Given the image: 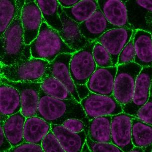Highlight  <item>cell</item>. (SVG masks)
Wrapping results in <instances>:
<instances>
[{
  "label": "cell",
  "mask_w": 152,
  "mask_h": 152,
  "mask_svg": "<svg viewBox=\"0 0 152 152\" xmlns=\"http://www.w3.org/2000/svg\"><path fill=\"white\" fill-rule=\"evenodd\" d=\"M25 1L17 0L16 17L1 36V65H12L29 61L32 58L31 45L25 44L22 20V10Z\"/></svg>",
  "instance_id": "obj_1"
},
{
  "label": "cell",
  "mask_w": 152,
  "mask_h": 152,
  "mask_svg": "<svg viewBox=\"0 0 152 152\" xmlns=\"http://www.w3.org/2000/svg\"><path fill=\"white\" fill-rule=\"evenodd\" d=\"M37 116L51 125H62L67 120H82L86 125V134L88 135L89 121L80 103L76 100H61L53 98L40 89Z\"/></svg>",
  "instance_id": "obj_2"
},
{
  "label": "cell",
  "mask_w": 152,
  "mask_h": 152,
  "mask_svg": "<svg viewBox=\"0 0 152 152\" xmlns=\"http://www.w3.org/2000/svg\"><path fill=\"white\" fill-rule=\"evenodd\" d=\"M30 45L32 58L49 62L60 54H73L76 52L64 42L58 32L49 26L44 18L39 34Z\"/></svg>",
  "instance_id": "obj_3"
},
{
  "label": "cell",
  "mask_w": 152,
  "mask_h": 152,
  "mask_svg": "<svg viewBox=\"0 0 152 152\" xmlns=\"http://www.w3.org/2000/svg\"><path fill=\"white\" fill-rule=\"evenodd\" d=\"M49 62L32 58L12 65H1V77L13 82L42 83Z\"/></svg>",
  "instance_id": "obj_4"
},
{
  "label": "cell",
  "mask_w": 152,
  "mask_h": 152,
  "mask_svg": "<svg viewBox=\"0 0 152 152\" xmlns=\"http://www.w3.org/2000/svg\"><path fill=\"white\" fill-rule=\"evenodd\" d=\"M117 66L113 96L124 106L132 101L137 78L143 67L135 62Z\"/></svg>",
  "instance_id": "obj_5"
},
{
  "label": "cell",
  "mask_w": 152,
  "mask_h": 152,
  "mask_svg": "<svg viewBox=\"0 0 152 152\" xmlns=\"http://www.w3.org/2000/svg\"><path fill=\"white\" fill-rule=\"evenodd\" d=\"M96 42H89L83 48L72 55L69 72L75 84H86L97 68L93 56V49Z\"/></svg>",
  "instance_id": "obj_6"
},
{
  "label": "cell",
  "mask_w": 152,
  "mask_h": 152,
  "mask_svg": "<svg viewBox=\"0 0 152 152\" xmlns=\"http://www.w3.org/2000/svg\"><path fill=\"white\" fill-rule=\"evenodd\" d=\"M80 104L90 121L93 118L112 116L123 112L122 106L113 95L105 96L90 92L80 101Z\"/></svg>",
  "instance_id": "obj_7"
},
{
  "label": "cell",
  "mask_w": 152,
  "mask_h": 152,
  "mask_svg": "<svg viewBox=\"0 0 152 152\" xmlns=\"http://www.w3.org/2000/svg\"><path fill=\"white\" fill-rule=\"evenodd\" d=\"M1 82L12 86L19 90L22 102L21 113L26 118L37 114L42 83L13 82L1 77Z\"/></svg>",
  "instance_id": "obj_8"
},
{
  "label": "cell",
  "mask_w": 152,
  "mask_h": 152,
  "mask_svg": "<svg viewBox=\"0 0 152 152\" xmlns=\"http://www.w3.org/2000/svg\"><path fill=\"white\" fill-rule=\"evenodd\" d=\"M152 81V66L143 67L137 78L132 101L122 106L123 112L136 117L139 110L150 97Z\"/></svg>",
  "instance_id": "obj_9"
},
{
  "label": "cell",
  "mask_w": 152,
  "mask_h": 152,
  "mask_svg": "<svg viewBox=\"0 0 152 152\" xmlns=\"http://www.w3.org/2000/svg\"><path fill=\"white\" fill-rule=\"evenodd\" d=\"M135 117L124 112L112 116L111 143L124 152L134 147L132 140V120Z\"/></svg>",
  "instance_id": "obj_10"
},
{
  "label": "cell",
  "mask_w": 152,
  "mask_h": 152,
  "mask_svg": "<svg viewBox=\"0 0 152 152\" xmlns=\"http://www.w3.org/2000/svg\"><path fill=\"white\" fill-rule=\"evenodd\" d=\"M135 30L129 28H117L109 30L96 40L108 51L114 66L117 65L121 50L129 42Z\"/></svg>",
  "instance_id": "obj_11"
},
{
  "label": "cell",
  "mask_w": 152,
  "mask_h": 152,
  "mask_svg": "<svg viewBox=\"0 0 152 152\" xmlns=\"http://www.w3.org/2000/svg\"><path fill=\"white\" fill-rule=\"evenodd\" d=\"M42 13L36 0H26L22 10L21 20L25 44L30 45L37 37L42 23Z\"/></svg>",
  "instance_id": "obj_12"
},
{
  "label": "cell",
  "mask_w": 152,
  "mask_h": 152,
  "mask_svg": "<svg viewBox=\"0 0 152 152\" xmlns=\"http://www.w3.org/2000/svg\"><path fill=\"white\" fill-rule=\"evenodd\" d=\"M117 70V66L110 67H97L86 83L89 90L96 94L113 95Z\"/></svg>",
  "instance_id": "obj_13"
},
{
  "label": "cell",
  "mask_w": 152,
  "mask_h": 152,
  "mask_svg": "<svg viewBox=\"0 0 152 152\" xmlns=\"http://www.w3.org/2000/svg\"><path fill=\"white\" fill-rule=\"evenodd\" d=\"M72 55L63 53L58 56L54 61L49 62L48 70L51 75L60 81L66 87L76 101L80 103V99L69 72V63Z\"/></svg>",
  "instance_id": "obj_14"
},
{
  "label": "cell",
  "mask_w": 152,
  "mask_h": 152,
  "mask_svg": "<svg viewBox=\"0 0 152 152\" xmlns=\"http://www.w3.org/2000/svg\"><path fill=\"white\" fill-rule=\"evenodd\" d=\"M97 2L98 7L111 25L117 28H133L129 23L127 8L125 1L98 0Z\"/></svg>",
  "instance_id": "obj_15"
},
{
  "label": "cell",
  "mask_w": 152,
  "mask_h": 152,
  "mask_svg": "<svg viewBox=\"0 0 152 152\" xmlns=\"http://www.w3.org/2000/svg\"><path fill=\"white\" fill-rule=\"evenodd\" d=\"M58 14L63 25L62 31L58 32L59 35L68 47L76 51H79L89 42L80 33L79 23L68 17L59 4Z\"/></svg>",
  "instance_id": "obj_16"
},
{
  "label": "cell",
  "mask_w": 152,
  "mask_h": 152,
  "mask_svg": "<svg viewBox=\"0 0 152 152\" xmlns=\"http://www.w3.org/2000/svg\"><path fill=\"white\" fill-rule=\"evenodd\" d=\"M116 28L117 27L107 20L99 7L89 19L79 24L80 33L89 42H95L106 32Z\"/></svg>",
  "instance_id": "obj_17"
},
{
  "label": "cell",
  "mask_w": 152,
  "mask_h": 152,
  "mask_svg": "<svg viewBox=\"0 0 152 152\" xmlns=\"http://www.w3.org/2000/svg\"><path fill=\"white\" fill-rule=\"evenodd\" d=\"M135 47L134 62L142 67L152 66V36L144 30H135L134 34Z\"/></svg>",
  "instance_id": "obj_18"
},
{
  "label": "cell",
  "mask_w": 152,
  "mask_h": 152,
  "mask_svg": "<svg viewBox=\"0 0 152 152\" xmlns=\"http://www.w3.org/2000/svg\"><path fill=\"white\" fill-rule=\"evenodd\" d=\"M51 126V131L65 152H82L87 138L84 131L75 133L68 130L62 125L52 124Z\"/></svg>",
  "instance_id": "obj_19"
},
{
  "label": "cell",
  "mask_w": 152,
  "mask_h": 152,
  "mask_svg": "<svg viewBox=\"0 0 152 152\" xmlns=\"http://www.w3.org/2000/svg\"><path fill=\"white\" fill-rule=\"evenodd\" d=\"M51 125L37 116L26 118L23 131L25 142L41 145L44 138L51 131Z\"/></svg>",
  "instance_id": "obj_20"
},
{
  "label": "cell",
  "mask_w": 152,
  "mask_h": 152,
  "mask_svg": "<svg viewBox=\"0 0 152 152\" xmlns=\"http://www.w3.org/2000/svg\"><path fill=\"white\" fill-rule=\"evenodd\" d=\"M0 95L1 114L10 116L21 111L20 93L16 88L1 82Z\"/></svg>",
  "instance_id": "obj_21"
},
{
  "label": "cell",
  "mask_w": 152,
  "mask_h": 152,
  "mask_svg": "<svg viewBox=\"0 0 152 152\" xmlns=\"http://www.w3.org/2000/svg\"><path fill=\"white\" fill-rule=\"evenodd\" d=\"M26 118L21 112H19L10 116L4 122H0V124L3 127L5 136L12 147L25 142L23 131Z\"/></svg>",
  "instance_id": "obj_22"
},
{
  "label": "cell",
  "mask_w": 152,
  "mask_h": 152,
  "mask_svg": "<svg viewBox=\"0 0 152 152\" xmlns=\"http://www.w3.org/2000/svg\"><path fill=\"white\" fill-rule=\"evenodd\" d=\"M111 116L93 118L89 121L88 135L91 140L96 142L111 143Z\"/></svg>",
  "instance_id": "obj_23"
},
{
  "label": "cell",
  "mask_w": 152,
  "mask_h": 152,
  "mask_svg": "<svg viewBox=\"0 0 152 152\" xmlns=\"http://www.w3.org/2000/svg\"><path fill=\"white\" fill-rule=\"evenodd\" d=\"M98 8L97 1L80 0L72 8L62 9L70 19L80 24L89 19Z\"/></svg>",
  "instance_id": "obj_24"
},
{
  "label": "cell",
  "mask_w": 152,
  "mask_h": 152,
  "mask_svg": "<svg viewBox=\"0 0 152 152\" xmlns=\"http://www.w3.org/2000/svg\"><path fill=\"white\" fill-rule=\"evenodd\" d=\"M41 90L46 94L58 99L75 100L66 87L48 72V68L42 79Z\"/></svg>",
  "instance_id": "obj_25"
},
{
  "label": "cell",
  "mask_w": 152,
  "mask_h": 152,
  "mask_svg": "<svg viewBox=\"0 0 152 152\" xmlns=\"http://www.w3.org/2000/svg\"><path fill=\"white\" fill-rule=\"evenodd\" d=\"M132 143L134 147L144 149L152 145V126L136 117L132 120Z\"/></svg>",
  "instance_id": "obj_26"
},
{
  "label": "cell",
  "mask_w": 152,
  "mask_h": 152,
  "mask_svg": "<svg viewBox=\"0 0 152 152\" xmlns=\"http://www.w3.org/2000/svg\"><path fill=\"white\" fill-rule=\"evenodd\" d=\"M45 23L58 32L63 30V25L58 14V1H36Z\"/></svg>",
  "instance_id": "obj_27"
},
{
  "label": "cell",
  "mask_w": 152,
  "mask_h": 152,
  "mask_svg": "<svg viewBox=\"0 0 152 152\" xmlns=\"http://www.w3.org/2000/svg\"><path fill=\"white\" fill-rule=\"evenodd\" d=\"M126 6L136 9V14L140 16V20L143 25H145L144 30L152 33V1H125Z\"/></svg>",
  "instance_id": "obj_28"
},
{
  "label": "cell",
  "mask_w": 152,
  "mask_h": 152,
  "mask_svg": "<svg viewBox=\"0 0 152 152\" xmlns=\"http://www.w3.org/2000/svg\"><path fill=\"white\" fill-rule=\"evenodd\" d=\"M18 12L16 0H1L0 1V31L1 36L16 17Z\"/></svg>",
  "instance_id": "obj_29"
},
{
  "label": "cell",
  "mask_w": 152,
  "mask_h": 152,
  "mask_svg": "<svg viewBox=\"0 0 152 152\" xmlns=\"http://www.w3.org/2000/svg\"><path fill=\"white\" fill-rule=\"evenodd\" d=\"M93 56L97 66L100 67L115 66L108 51L98 42H96L93 48Z\"/></svg>",
  "instance_id": "obj_30"
},
{
  "label": "cell",
  "mask_w": 152,
  "mask_h": 152,
  "mask_svg": "<svg viewBox=\"0 0 152 152\" xmlns=\"http://www.w3.org/2000/svg\"><path fill=\"white\" fill-rule=\"evenodd\" d=\"M86 143L91 152H124L112 143L93 141L91 140L88 135H87Z\"/></svg>",
  "instance_id": "obj_31"
},
{
  "label": "cell",
  "mask_w": 152,
  "mask_h": 152,
  "mask_svg": "<svg viewBox=\"0 0 152 152\" xmlns=\"http://www.w3.org/2000/svg\"><path fill=\"white\" fill-rule=\"evenodd\" d=\"M134 34L129 42L120 52L118 57L117 65L134 62L136 53L134 44Z\"/></svg>",
  "instance_id": "obj_32"
},
{
  "label": "cell",
  "mask_w": 152,
  "mask_h": 152,
  "mask_svg": "<svg viewBox=\"0 0 152 152\" xmlns=\"http://www.w3.org/2000/svg\"><path fill=\"white\" fill-rule=\"evenodd\" d=\"M41 146L44 152H65L51 131L44 138Z\"/></svg>",
  "instance_id": "obj_33"
},
{
  "label": "cell",
  "mask_w": 152,
  "mask_h": 152,
  "mask_svg": "<svg viewBox=\"0 0 152 152\" xmlns=\"http://www.w3.org/2000/svg\"><path fill=\"white\" fill-rule=\"evenodd\" d=\"M136 117L141 121L152 126V97L139 110Z\"/></svg>",
  "instance_id": "obj_34"
},
{
  "label": "cell",
  "mask_w": 152,
  "mask_h": 152,
  "mask_svg": "<svg viewBox=\"0 0 152 152\" xmlns=\"http://www.w3.org/2000/svg\"><path fill=\"white\" fill-rule=\"evenodd\" d=\"M62 126L71 132L79 133L84 131L86 133V126L83 120L78 119L67 120L62 124Z\"/></svg>",
  "instance_id": "obj_35"
},
{
  "label": "cell",
  "mask_w": 152,
  "mask_h": 152,
  "mask_svg": "<svg viewBox=\"0 0 152 152\" xmlns=\"http://www.w3.org/2000/svg\"><path fill=\"white\" fill-rule=\"evenodd\" d=\"M7 152H44L41 145L23 142L21 144L12 147Z\"/></svg>",
  "instance_id": "obj_36"
},
{
  "label": "cell",
  "mask_w": 152,
  "mask_h": 152,
  "mask_svg": "<svg viewBox=\"0 0 152 152\" xmlns=\"http://www.w3.org/2000/svg\"><path fill=\"white\" fill-rule=\"evenodd\" d=\"M0 147L1 152H7L9 151L12 147L11 143L8 141L5 136L3 127L2 125L0 124Z\"/></svg>",
  "instance_id": "obj_37"
},
{
  "label": "cell",
  "mask_w": 152,
  "mask_h": 152,
  "mask_svg": "<svg viewBox=\"0 0 152 152\" xmlns=\"http://www.w3.org/2000/svg\"><path fill=\"white\" fill-rule=\"evenodd\" d=\"M75 85L76 86V90L81 101L86 97L91 92L90 90L88 88L86 84H84V85L75 84Z\"/></svg>",
  "instance_id": "obj_38"
},
{
  "label": "cell",
  "mask_w": 152,
  "mask_h": 152,
  "mask_svg": "<svg viewBox=\"0 0 152 152\" xmlns=\"http://www.w3.org/2000/svg\"><path fill=\"white\" fill-rule=\"evenodd\" d=\"M80 0H58L59 5L64 8H72L77 4Z\"/></svg>",
  "instance_id": "obj_39"
},
{
  "label": "cell",
  "mask_w": 152,
  "mask_h": 152,
  "mask_svg": "<svg viewBox=\"0 0 152 152\" xmlns=\"http://www.w3.org/2000/svg\"><path fill=\"white\" fill-rule=\"evenodd\" d=\"M127 152H144V151L143 148L134 147L133 149H132L131 150Z\"/></svg>",
  "instance_id": "obj_40"
},
{
  "label": "cell",
  "mask_w": 152,
  "mask_h": 152,
  "mask_svg": "<svg viewBox=\"0 0 152 152\" xmlns=\"http://www.w3.org/2000/svg\"><path fill=\"white\" fill-rule=\"evenodd\" d=\"M82 152H91L90 151V150L89 149L88 147L87 146L86 143L84 146H83V148L82 149Z\"/></svg>",
  "instance_id": "obj_41"
},
{
  "label": "cell",
  "mask_w": 152,
  "mask_h": 152,
  "mask_svg": "<svg viewBox=\"0 0 152 152\" xmlns=\"http://www.w3.org/2000/svg\"><path fill=\"white\" fill-rule=\"evenodd\" d=\"M144 149V152H152V145L148 146L147 147L145 148Z\"/></svg>",
  "instance_id": "obj_42"
},
{
  "label": "cell",
  "mask_w": 152,
  "mask_h": 152,
  "mask_svg": "<svg viewBox=\"0 0 152 152\" xmlns=\"http://www.w3.org/2000/svg\"><path fill=\"white\" fill-rule=\"evenodd\" d=\"M150 95L152 97V81L150 87Z\"/></svg>",
  "instance_id": "obj_43"
},
{
  "label": "cell",
  "mask_w": 152,
  "mask_h": 152,
  "mask_svg": "<svg viewBox=\"0 0 152 152\" xmlns=\"http://www.w3.org/2000/svg\"><path fill=\"white\" fill-rule=\"evenodd\" d=\"M151 34H152V33H151Z\"/></svg>",
  "instance_id": "obj_44"
},
{
  "label": "cell",
  "mask_w": 152,
  "mask_h": 152,
  "mask_svg": "<svg viewBox=\"0 0 152 152\" xmlns=\"http://www.w3.org/2000/svg\"></svg>",
  "instance_id": "obj_45"
}]
</instances>
